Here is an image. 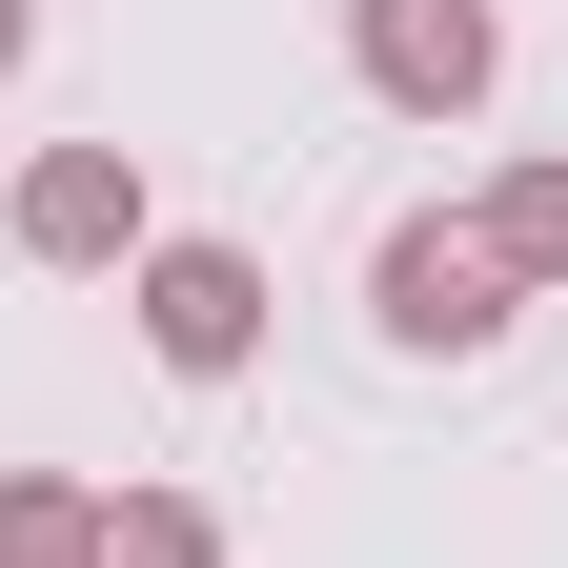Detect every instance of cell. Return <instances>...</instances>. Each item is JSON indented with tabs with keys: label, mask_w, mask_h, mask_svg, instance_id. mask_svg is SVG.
I'll return each instance as SVG.
<instances>
[{
	"label": "cell",
	"mask_w": 568,
	"mask_h": 568,
	"mask_svg": "<svg viewBox=\"0 0 568 568\" xmlns=\"http://www.w3.org/2000/svg\"><path fill=\"white\" fill-rule=\"evenodd\" d=\"M102 568H224V508H203V487H122V508H102Z\"/></svg>",
	"instance_id": "8992f818"
},
{
	"label": "cell",
	"mask_w": 568,
	"mask_h": 568,
	"mask_svg": "<svg viewBox=\"0 0 568 568\" xmlns=\"http://www.w3.org/2000/svg\"><path fill=\"white\" fill-rule=\"evenodd\" d=\"M487 264H508V284H568V163H508V183H487Z\"/></svg>",
	"instance_id": "52a82bcc"
},
{
	"label": "cell",
	"mask_w": 568,
	"mask_h": 568,
	"mask_svg": "<svg viewBox=\"0 0 568 568\" xmlns=\"http://www.w3.org/2000/svg\"><path fill=\"white\" fill-rule=\"evenodd\" d=\"M345 61H366V102L467 122L487 82H508V21H487V0H345Z\"/></svg>",
	"instance_id": "6da1fadb"
},
{
	"label": "cell",
	"mask_w": 568,
	"mask_h": 568,
	"mask_svg": "<svg viewBox=\"0 0 568 568\" xmlns=\"http://www.w3.org/2000/svg\"><path fill=\"white\" fill-rule=\"evenodd\" d=\"M0 568H102V487L21 467V487H0Z\"/></svg>",
	"instance_id": "5b68a950"
},
{
	"label": "cell",
	"mask_w": 568,
	"mask_h": 568,
	"mask_svg": "<svg viewBox=\"0 0 568 568\" xmlns=\"http://www.w3.org/2000/svg\"><path fill=\"white\" fill-rule=\"evenodd\" d=\"M386 345H447V366H467V345L487 325H508V264H487V224H386Z\"/></svg>",
	"instance_id": "277c9868"
},
{
	"label": "cell",
	"mask_w": 568,
	"mask_h": 568,
	"mask_svg": "<svg viewBox=\"0 0 568 568\" xmlns=\"http://www.w3.org/2000/svg\"><path fill=\"white\" fill-rule=\"evenodd\" d=\"M142 345H163L183 386H224L244 345H264V264L244 244H142Z\"/></svg>",
	"instance_id": "3957f363"
},
{
	"label": "cell",
	"mask_w": 568,
	"mask_h": 568,
	"mask_svg": "<svg viewBox=\"0 0 568 568\" xmlns=\"http://www.w3.org/2000/svg\"><path fill=\"white\" fill-rule=\"evenodd\" d=\"M0 224H21V264H142V244H163V224H142V163H122V142H41Z\"/></svg>",
	"instance_id": "7a4b0ae2"
},
{
	"label": "cell",
	"mask_w": 568,
	"mask_h": 568,
	"mask_svg": "<svg viewBox=\"0 0 568 568\" xmlns=\"http://www.w3.org/2000/svg\"><path fill=\"white\" fill-rule=\"evenodd\" d=\"M21 41H41V0H0V82H21Z\"/></svg>",
	"instance_id": "ba28073f"
}]
</instances>
